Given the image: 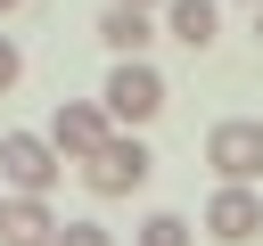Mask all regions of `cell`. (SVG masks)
I'll return each instance as SVG.
<instances>
[{
	"mask_svg": "<svg viewBox=\"0 0 263 246\" xmlns=\"http://www.w3.org/2000/svg\"><path fill=\"white\" fill-rule=\"evenodd\" d=\"M205 230H214L222 246H247V238L263 230V197H255V189H230V180H222V189L205 197Z\"/></svg>",
	"mask_w": 263,
	"mask_h": 246,
	"instance_id": "8992f818",
	"label": "cell"
},
{
	"mask_svg": "<svg viewBox=\"0 0 263 246\" xmlns=\"http://www.w3.org/2000/svg\"><path fill=\"white\" fill-rule=\"evenodd\" d=\"M58 148H49V131H8L0 139V189L8 197H49L58 189Z\"/></svg>",
	"mask_w": 263,
	"mask_h": 246,
	"instance_id": "7a4b0ae2",
	"label": "cell"
},
{
	"mask_svg": "<svg viewBox=\"0 0 263 246\" xmlns=\"http://www.w3.org/2000/svg\"><path fill=\"white\" fill-rule=\"evenodd\" d=\"M156 172V156H148V139L140 131H107V148L82 164V180H90V197H132L140 180Z\"/></svg>",
	"mask_w": 263,
	"mask_h": 246,
	"instance_id": "3957f363",
	"label": "cell"
},
{
	"mask_svg": "<svg viewBox=\"0 0 263 246\" xmlns=\"http://www.w3.org/2000/svg\"><path fill=\"white\" fill-rule=\"evenodd\" d=\"M16 8H25V0H0V16H16Z\"/></svg>",
	"mask_w": 263,
	"mask_h": 246,
	"instance_id": "5bb4252c",
	"label": "cell"
},
{
	"mask_svg": "<svg viewBox=\"0 0 263 246\" xmlns=\"http://www.w3.org/2000/svg\"><path fill=\"white\" fill-rule=\"evenodd\" d=\"M58 246H115L107 221H58Z\"/></svg>",
	"mask_w": 263,
	"mask_h": 246,
	"instance_id": "8fae6325",
	"label": "cell"
},
{
	"mask_svg": "<svg viewBox=\"0 0 263 246\" xmlns=\"http://www.w3.org/2000/svg\"><path fill=\"white\" fill-rule=\"evenodd\" d=\"M205 164H214L230 189H255V180H263V123H255V115L214 123V131H205Z\"/></svg>",
	"mask_w": 263,
	"mask_h": 246,
	"instance_id": "277c9868",
	"label": "cell"
},
{
	"mask_svg": "<svg viewBox=\"0 0 263 246\" xmlns=\"http://www.w3.org/2000/svg\"><path fill=\"white\" fill-rule=\"evenodd\" d=\"M255 49H263V8H255Z\"/></svg>",
	"mask_w": 263,
	"mask_h": 246,
	"instance_id": "9a60e30c",
	"label": "cell"
},
{
	"mask_svg": "<svg viewBox=\"0 0 263 246\" xmlns=\"http://www.w3.org/2000/svg\"><path fill=\"white\" fill-rule=\"evenodd\" d=\"M16 82H25V49H16V41H8V33H0V98H8V90H16Z\"/></svg>",
	"mask_w": 263,
	"mask_h": 246,
	"instance_id": "7c38bea8",
	"label": "cell"
},
{
	"mask_svg": "<svg viewBox=\"0 0 263 246\" xmlns=\"http://www.w3.org/2000/svg\"><path fill=\"white\" fill-rule=\"evenodd\" d=\"M99 41H107L115 57H148L156 25H148V8H115V0H107V16H99Z\"/></svg>",
	"mask_w": 263,
	"mask_h": 246,
	"instance_id": "ba28073f",
	"label": "cell"
},
{
	"mask_svg": "<svg viewBox=\"0 0 263 246\" xmlns=\"http://www.w3.org/2000/svg\"><path fill=\"white\" fill-rule=\"evenodd\" d=\"M140 246H189V221L181 213H148L140 221Z\"/></svg>",
	"mask_w": 263,
	"mask_h": 246,
	"instance_id": "30bf717a",
	"label": "cell"
},
{
	"mask_svg": "<svg viewBox=\"0 0 263 246\" xmlns=\"http://www.w3.org/2000/svg\"><path fill=\"white\" fill-rule=\"evenodd\" d=\"M214 0H164V33L181 41V49H214Z\"/></svg>",
	"mask_w": 263,
	"mask_h": 246,
	"instance_id": "9c48e42d",
	"label": "cell"
},
{
	"mask_svg": "<svg viewBox=\"0 0 263 246\" xmlns=\"http://www.w3.org/2000/svg\"><path fill=\"white\" fill-rule=\"evenodd\" d=\"M255 8H263V0H255Z\"/></svg>",
	"mask_w": 263,
	"mask_h": 246,
	"instance_id": "e0dca14e",
	"label": "cell"
},
{
	"mask_svg": "<svg viewBox=\"0 0 263 246\" xmlns=\"http://www.w3.org/2000/svg\"><path fill=\"white\" fill-rule=\"evenodd\" d=\"M107 131H115V123H107L99 98H66V107L49 115V148H58L66 164H90V156L107 148Z\"/></svg>",
	"mask_w": 263,
	"mask_h": 246,
	"instance_id": "5b68a950",
	"label": "cell"
},
{
	"mask_svg": "<svg viewBox=\"0 0 263 246\" xmlns=\"http://www.w3.org/2000/svg\"><path fill=\"white\" fill-rule=\"evenodd\" d=\"M115 8H164V0H115Z\"/></svg>",
	"mask_w": 263,
	"mask_h": 246,
	"instance_id": "4fadbf2b",
	"label": "cell"
},
{
	"mask_svg": "<svg viewBox=\"0 0 263 246\" xmlns=\"http://www.w3.org/2000/svg\"><path fill=\"white\" fill-rule=\"evenodd\" d=\"M0 246H58V213H49V197H8V213H0Z\"/></svg>",
	"mask_w": 263,
	"mask_h": 246,
	"instance_id": "52a82bcc",
	"label": "cell"
},
{
	"mask_svg": "<svg viewBox=\"0 0 263 246\" xmlns=\"http://www.w3.org/2000/svg\"><path fill=\"white\" fill-rule=\"evenodd\" d=\"M0 213H8V189H0Z\"/></svg>",
	"mask_w": 263,
	"mask_h": 246,
	"instance_id": "2e32d148",
	"label": "cell"
},
{
	"mask_svg": "<svg viewBox=\"0 0 263 246\" xmlns=\"http://www.w3.org/2000/svg\"><path fill=\"white\" fill-rule=\"evenodd\" d=\"M99 107H107V123H115V131H140V123H156V115H164V74H156L148 57H115V74H107Z\"/></svg>",
	"mask_w": 263,
	"mask_h": 246,
	"instance_id": "6da1fadb",
	"label": "cell"
}]
</instances>
